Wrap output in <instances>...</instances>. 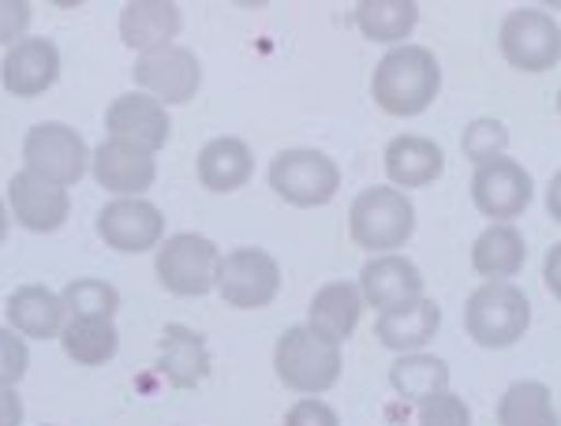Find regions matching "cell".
I'll return each mask as SVG.
<instances>
[{"label": "cell", "instance_id": "37", "mask_svg": "<svg viewBox=\"0 0 561 426\" xmlns=\"http://www.w3.org/2000/svg\"><path fill=\"white\" fill-rule=\"evenodd\" d=\"M542 280H547L550 296L561 303V243H554V247L547 251V258H542Z\"/></svg>", "mask_w": 561, "mask_h": 426}, {"label": "cell", "instance_id": "38", "mask_svg": "<svg viewBox=\"0 0 561 426\" xmlns=\"http://www.w3.org/2000/svg\"><path fill=\"white\" fill-rule=\"evenodd\" d=\"M547 214L561 224V169L550 176V184H547Z\"/></svg>", "mask_w": 561, "mask_h": 426}, {"label": "cell", "instance_id": "36", "mask_svg": "<svg viewBox=\"0 0 561 426\" xmlns=\"http://www.w3.org/2000/svg\"><path fill=\"white\" fill-rule=\"evenodd\" d=\"M0 426H23V396L15 385L0 389Z\"/></svg>", "mask_w": 561, "mask_h": 426}, {"label": "cell", "instance_id": "28", "mask_svg": "<svg viewBox=\"0 0 561 426\" xmlns=\"http://www.w3.org/2000/svg\"><path fill=\"white\" fill-rule=\"evenodd\" d=\"M60 344L79 367H105L121 352V333L108 319H68Z\"/></svg>", "mask_w": 561, "mask_h": 426}, {"label": "cell", "instance_id": "3", "mask_svg": "<svg viewBox=\"0 0 561 426\" xmlns=\"http://www.w3.org/2000/svg\"><path fill=\"white\" fill-rule=\"evenodd\" d=\"M415 232V206L397 187H367L352 198L348 235L370 255H397Z\"/></svg>", "mask_w": 561, "mask_h": 426}, {"label": "cell", "instance_id": "19", "mask_svg": "<svg viewBox=\"0 0 561 426\" xmlns=\"http://www.w3.org/2000/svg\"><path fill=\"white\" fill-rule=\"evenodd\" d=\"M4 90L15 97H42L60 79V49L49 38H26L4 53Z\"/></svg>", "mask_w": 561, "mask_h": 426}, {"label": "cell", "instance_id": "39", "mask_svg": "<svg viewBox=\"0 0 561 426\" xmlns=\"http://www.w3.org/2000/svg\"><path fill=\"white\" fill-rule=\"evenodd\" d=\"M558 113H561V90H558Z\"/></svg>", "mask_w": 561, "mask_h": 426}, {"label": "cell", "instance_id": "9", "mask_svg": "<svg viewBox=\"0 0 561 426\" xmlns=\"http://www.w3.org/2000/svg\"><path fill=\"white\" fill-rule=\"evenodd\" d=\"M217 292L232 311H262L280 292V266L262 247H237L229 255H221Z\"/></svg>", "mask_w": 561, "mask_h": 426}, {"label": "cell", "instance_id": "10", "mask_svg": "<svg viewBox=\"0 0 561 426\" xmlns=\"http://www.w3.org/2000/svg\"><path fill=\"white\" fill-rule=\"evenodd\" d=\"M98 235L121 255H142L165 243V214L147 198H108L98 210Z\"/></svg>", "mask_w": 561, "mask_h": 426}, {"label": "cell", "instance_id": "34", "mask_svg": "<svg viewBox=\"0 0 561 426\" xmlns=\"http://www.w3.org/2000/svg\"><path fill=\"white\" fill-rule=\"evenodd\" d=\"M280 426H341V419L330 404L319 401V396H304V401H296L288 407Z\"/></svg>", "mask_w": 561, "mask_h": 426}, {"label": "cell", "instance_id": "26", "mask_svg": "<svg viewBox=\"0 0 561 426\" xmlns=\"http://www.w3.org/2000/svg\"><path fill=\"white\" fill-rule=\"evenodd\" d=\"M356 26L367 42L375 45H404L420 26V4L415 0H359Z\"/></svg>", "mask_w": 561, "mask_h": 426}, {"label": "cell", "instance_id": "30", "mask_svg": "<svg viewBox=\"0 0 561 426\" xmlns=\"http://www.w3.org/2000/svg\"><path fill=\"white\" fill-rule=\"evenodd\" d=\"M65 307H68V319H116L121 311V292H116L108 280H98V277H79L71 280L65 288Z\"/></svg>", "mask_w": 561, "mask_h": 426}, {"label": "cell", "instance_id": "5", "mask_svg": "<svg viewBox=\"0 0 561 426\" xmlns=\"http://www.w3.org/2000/svg\"><path fill=\"white\" fill-rule=\"evenodd\" d=\"M270 187L280 203L296 206V210H314V206L333 203V195L341 192V169L330 153L311 150V147H293L280 150L270 161L266 172Z\"/></svg>", "mask_w": 561, "mask_h": 426}, {"label": "cell", "instance_id": "32", "mask_svg": "<svg viewBox=\"0 0 561 426\" xmlns=\"http://www.w3.org/2000/svg\"><path fill=\"white\" fill-rule=\"evenodd\" d=\"M420 426H472V407L457 393H438L420 404Z\"/></svg>", "mask_w": 561, "mask_h": 426}, {"label": "cell", "instance_id": "25", "mask_svg": "<svg viewBox=\"0 0 561 426\" xmlns=\"http://www.w3.org/2000/svg\"><path fill=\"white\" fill-rule=\"evenodd\" d=\"M528 262V243L513 224H491L472 247V269L483 280H510Z\"/></svg>", "mask_w": 561, "mask_h": 426}, {"label": "cell", "instance_id": "7", "mask_svg": "<svg viewBox=\"0 0 561 426\" xmlns=\"http://www.w3.org/2000/svg\"><path fill=\"white\" fill-rule=\"evenodd\" d=\"M497 45L510 68L539 76L561 65V23L542 8H513L502 20Z\"/></svg>", "mask_w": 561, "mask_h": 426}, {"label": "cell", "instance_id": "13", "mask_svg": "<svg viewBox=\"0 0 561 426\" xmlns=\"http://www.w3.org/2000/svg\"><path fill=\"white\" fill-rule=\"evenodd\" d=\"M4 203H8V214H12L26 232H38V235L65 229V221L71 214L68 187L34 176L31 169H20L8 180Z\"/></svg>", "mask_w": 561, "mask_h": 426}, {"label": "cell", "instance_id": "21", "mask_svg": "<svg viewBox=\"0 0 561 426\" xmlns=\"http://www.w3.org/2000/svg\"><path fill=\"white\" fill-rule=\"evenodd\" d=\"M158 370L173 389H195L210 375V348L206 337L192 325H165L158 341Z\"/></svg>", "mask_w": 561, "mask_h": 426}, {"label": "cell", "instance_id": "16", "mask_svg": "<svg viewBox=\"0 0 561 426\" xmlns=\"http://www.w3.org/2000/svg\"><path fill=\"white\" fill-rule=\"evenodd\" d=\"M359 292H364V303L375 314H389L397 307H409L415 299H423V274L412 258H404L401 251L397 255H375L359 269Z\"/></svg>", "mask_w": 561, "mask_h": 426}, {"label": "cell", "instance_id": "15", "mask_svg": "<svg viewBox=\"0 0 561 426\" xmlns=\"http://www.w3.org/2000/svg\"><path fill=\"white\" fill-rule=\"evenodd\" d=\"M105 131L108 139L158 153L173 135V120H169V108L161 102H153L142 90H131V94L113 97V105L105 108Z\"/></svg>", "mask_w": 561, "mask_h": 426}, {"label": "cell", "instance_id": "12", "mask_svg": "<svg viewBox=\"0 0 561 426\" xmlns=\"http://www.w3.org/2000/svg\"><path fill=\"white\" fill-rule=\"evenodd\" d=\"M131 79L142 94H150L161 105H187L203 87V65L192 49L176 45V49L153 53V57H139L131 68Z\"/></svg>", "mask_w": 561, "mask_h": 426}, {"label": "cell", "instance_id": "17", "mask_svg": "<svg viewBox=\"0 0 561 426\" xmlns=\"http://www.w3.org/2000/svg\"><path fill=\"white\" fill-rule=\"evenodd\" d=\"M180 23L184 15L173 0H128L121 8V42L139 57H153V53L176 49Z\"/></svg>", "mask_w": 561, "mask_h": 426}, {"label": "cell", "instance_id": "29", "mask_svg": "<svg viewBox=\"0 0 561 426\" xmlns=\"http://www.w3.org/2000/svg\"><path fill=\"white\" fill-rule=\"evenodd\" d=\"M497 426H561V415L542 382H513L497 401Z\"/></svg>", "mask_w": 561, "mask_h": 426}, {"label": "cell", "instance_id": "27", "mask_svg": "<svg viewBox=\"0 0 561 426\" xmlns=\"http://www.w3.org/2000/svg\"><path fill=\"white\" fill-rule=\"evenodd\" d=\"M389 385L401 401L423 404L431 396L446 393L449 389V362L427 352H409V356H397L389 367Z\"/></svg>", "mask_w": 561, "mask_h": 426}, {"label": "cell", "instance_id": "14", "mask_svg": "<svg viewBox=\"0 0 561 426\" xmlns=\"http://www.w3.org/2000/svg\"><path fill=\"white\" fill-rule=\"evenodd\" d=\"M98 187H105L113 198H142L147 187L158 180V161L150 150L131 147L121 139H105L94 147V161H90Z\"/></svg>", "mask_w": 561, "mask_h": 426}, {"label": "cell", "instance_id": "35", "mask_svg": "<svg viewBox=\"0 0 561 426\" xmlns=\"http://www.w3.org/2000/svg\"><path fill=\"white\" fill-rule=\"evenodd\" d=\"M26 26H31V4L20 0H4L0 4V42L12 49V45L26 42Z\"/></svg>", "mask_w": 561, "mask_h": 426}, {"label": "cell", "instance_id": "22", "mask_svg": "<svg viewBox=\"0 0 561 426\" xmlns=\"http://www.w3.org/2000/svg\"><path fill=\"white\" fill-rule=\"evenodd\" d=\"M446 172V153L427 135H397L386 147V176L397 192L431 187Z\"/></svg>", "mask_w": 561, "mask_h": 426}, {"label": "cell", "instance_id": "20", "mask_svg": "<svg viewBox=\"0 0 561 426\" xmlns=\"http://www.w3.org/2000/svg\"><path fill=\"white\" fill-rule=\"evenodd\" d=\"M195 176L206 192L214 195H232L240 187H248V180L255 176V153L237 135H221L210 139L195 158Z\"/></svg>", "mask_w": 561, "mask_h": 426}, {"label": "cell", "instance_id": "8", "mask_svg": "<svg viewBox=\"0 0 561 426\" xmlns=\"http://www.w3.org/2000/svg\"><path fill=\"white\" fill-rule=\"evenodd\" d=\"M90 161H94V150L68 124H34L23 139V169L60 187H76L87 176Z\"/></svg>", "mask_w": 561, "mask_h": 426}, {"label": "cell", "instance_id": "2", "mask_svg": "<svg viewBox=\"0 0 561 426\" xmlns=\"http://www.w3.org/2000/svg\"><path fill=\"white\" fill-rule=\"evenodd\" d=\"M274 370L280 385L293 389L296 396H322L325 389L337 385L341 370H345V356H341V344L322 337L319 330L293 325L277 337Z\"/></svg>", "mask_w": 561, "mask_h": 426}, {"label": "cell", "instance_id": "4", "mask_svg": "<svg viewBox=\"0 0 561 426\" xmlns=\"http://www.w3.org/2000/svg\"><path fill=\"white\" fill-rule=\"evenodd\" d=\"M531 325V303L510 280H483L465 303V330L479 348H513Z\"/></svg>", "mask_w": 561, "mask_h": 426}, {"label": "cell", "instance_id": "31", "mask_svg": "<svg viewBox=\"0 0 561 426\" xmlns=\"http://www.w3.org/2000/svg\"><path fill=\"white\" fill-rule=\"evenodd\" d=\"M505 147H510V128L502 120H494V116H479L460 135V150H465V158L476 169L486 165V161L505 158Z\"/></svg>", "mask_w": 561, "mask_h": 426}, {"label": "cell", "instance_id": "11", "mask_svg": "<svg viewBox=\"0 0 561 426\" xmlns=\"http://www.w3.org/2000/svg\"><path fill=\"white\" fill-rule=\"evenodd\" d=\"M472 203L491 224H513L531 206V172L513 158L486 161L472 172Z\"/></svg>", "mask_w": 561, "mask_h": 426}, {"label": "cell", "instance_id": "23", "mask_svg": "<svg viewBox=\"0 0 561 426\" xmlns=\"http://www.w3.org/2000/svg\"><path fill=\"white\" fill-rule=\"evenodd\" d=\"M364 311H367V303H364V292H359L356 280H325L319 292L311 296L307 325L319 330L322 337L345 344L352 333H356Z\"/></svg>", "mask_w": 561, "mask_h": 426}, {"label": "cell", "instance_id": "24", "mask_svg": "<svg viewBox=\"0 0 561 426\" xmlns=\"http://www.w3.org/2000/svg\"><path fill=\"white\" fill-rule=\"evenodd\" d=\"M442 325V311L434 299H415L409 307H397L389 314H378L375 319V337L382 348L397 352V356H409V352H420L438 337Z\"/></svg>", "mask_w": 561, "mask_h": 426}, {"label": "cell", "instance_id": "1", "mask_svg": "<svg viewBox=\"0 0 561 426\" xmlns=\"http://www.w3.org/2000/svg\"><path fill=\"white\" fill-rule=\"evenodd\" d=\"M442 90L438 57L423 45H397L375 65L370 97L386 116H420Z\"/></svg>", "mask_w": 561, "mask_h": 426}, {"label": "cell", "instance_id": "18", "mask_svg": "<svg viewBox=\"0 0 561 426\" xmlns=\"http://www.w3.org/2000/svg\"><path fill=\"white\" fill-rule=\"evenodd\" d=\"M4 319L15 333H23L26 341H53L65 333L68 307H65V296L53 292V288L20 285L4 299Z\"/></svg>", "mask_w": 561, "mask_h": 426}, {"label": "cell", "instance_id": "6", "mask_svg": "<svg viewBox=\"0 0 561 426\" xmlns=\"http://www.w3.org/2000/svg\"><path fill=\"white\" fill-rule=\"evenodd\" d=\"M217 266H221V251L214 240L198 232H176L153 255V274L161 288L173 296L195 299L217 288Z\"/></svg>", "mask_w": 561, "mask_h": 426}, {"label": "cell", "instance_id": "33", "mask_svg": "<svg viewBox=\"0 0 561 426\" xmlns=\"http://www.w3.org/2000/svg\"><path fill=\"white\" fill-rule=\"evenodd\" d=\"M26 367H31V352H26V337L15 333L12 325L0 330V382L4 385H20Z\"/></svg>", "mask_w": 561, "mask_h": 426}]
</instances>
